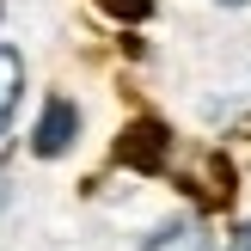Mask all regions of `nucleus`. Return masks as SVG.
I'll return each instance as SVG.
<instances>
[{"mask_svg": "<svg viewBox=\"0 0 251 251\" xmlns=\"http://www.w3.org/2000/svg\"><path fill=\"white\" fill-rule=\"evenodd\" d=\"M227 251H251V221H245L239 233H233V245H227Z\"/></svg>", "mask_w": 251, "mask_h": 251, "instance_id": "423d86ee", "label": "nucleus"}, {"mask_svg": "<svg viewBox=\"0 0 251 251\" xmlns=\"http://www.w3.org/2000/svg\"><path fill=\"white\" fill-rule=\"evenodd\" d=\"M74 141H80V104L74 98H43L37 129H31V153L37 159H61Z\"/></svg>", "mask_w": 251, "mask_h": 251, "instance_id": "f257e3e1", "label": "nucleus"}, {"mask_svg": "<svg viewBox=\"0 0 251 251\" xmlns=\"http://www.w3.org/2000/svg\"><path fill=\"white\" fill-rule=\"evenodd\" d=\"M19 98H25V55L12 43H0V141L12 135V117H19Z\"/></svg>", "mask_w": 251, "mask_h": 251, "instance_id": "7ed1b4c3", "label": "nucleus"}, {"mask_svg": "<svg viewBox=\"0 0 251 251\" xmlns=\"http://www.w3.org/2000/svg\"><path fill=\"white\" fill-rule=\"evenodd\" d=\"M227 6H245V0H227Z\"/></svg>", "mask_w": 251, "mask_h": 251, "instance_id": "0eeeda50", "label": "nucleus"}, {"mask_svg": "<svg viewBox=\"0 0 251 251\" xmlns=\"http://www.w3.org/2000/svg\"><path fill=\"white\" fill-rule=\"evenodd\" d=\"M141 251H208V227L196 215H178V221H159L153 233H147Z\"/></svg>", "mask_w": 251, "mask_h": 251, "instance_id": "f03ea898", "label": "nucleus"}, {"mask_svg": "<svg viewBox=\"0 0 251 251\" xmlns=\"http://www.w3.org/2000/svg\"><path fill=\"white\" fill-rule=\"evenodd\" d=\"M110 12H123V19H141V12H153V0H104Z\"/></svg>", "mask_w": 251, "mask_h": 251, "instance_id": "39448f33", "label": "nucleus"}, {"mask_svg": "<svg viewBox=\"0 0 251 251\" xmlns=\"http://www.w3.org/2000/svg\"><path fill=\"white\" fill-rule=\"evenodd\" d=\"M0 12H6V0H0Z\"/></svg>", "mask_w": 251, "mask_h": 251, "instance_id": "6e6552de", "label": "nucleus"}, {"mask_svg": "<svg viewBox=\"0 0 251 251\" xmlns=\"http://www.w3.org/2000/svg\"><path fill=\"white\" fill-rule=\"evenodd\" d=\"M159 147H166V135H159L153 123H135V129H129V135H123V141H117V153L129 159V166L153 172V166H159Z\"/></svg>", "mask_w": 251, "mask_h": 251, "instance_id": "20e7f679", "label": "nucleus"}]
</instances>
